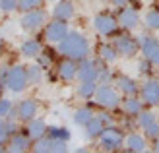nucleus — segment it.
Segmentation results:
<instances>
[{
  "label": "nucleus",
  "mask_w": 159,
  "mask_h": 153,
  "mask_svg": "<svg viewBox=\"0 0 159 153\" xmlns=\"http://www.w3.org/2000/svg\"><path fill=\"white\" fill-rule=\"evenodd\" d=\"M93 99L103 109H116L118 105H120V97H118L116 89H115V87H111L109 83L97 85V91H95Z\"/></svg>",
  "instance_id": "3"
},
{
  "label": "nucleus",
  "mask_w": 159,
  "mask_h": 153,
  "mask_svg": "<svg viewBox=\"0 0 159 153\" xmlns=\"http://www.w3.org/2000/svg\"><path fill=\"white\" fill-rule=\"evenodd\" d=\"M10 140V132H8V118H0V143H8Z\"/></svg>",
  "instance_id": "34"
},
{
  "label": "nucleus",
  "mask_w": 159,
  "mask_h": 153,
  "mask_svg": "<svg viewBox=\"0 0 159 153\" xmlns=\"http://www.w3.org/2000/svg\"><path fill=\"white\" fill-rule=\"evenodd\" d=\"M103 122H105V126H111L113 124V118H111V115H107V112H101V115H97Z\"/></svg>",
  "instance_id": "38"
},
{
  "label": "nucleus",
  "mask_w": 159,
  "mask_h": 153,
  "mask_svg": "<svg viewBox=\"0 0 159 153\" xmlns=\"http://www.w3.org/2000/svg\"><path fill=\"white\" fill-rule=\"evenodd\" d=\"M116 87H118V91H122L124 95H136L138 93V83L128 76H118L116 78Z\"/></svg>",
  "instance_id": "21"
},
{
  "label": "nucleus",
  "mask_w": 159,
  "mask_h": 153,
  "mask_svg": "<svg viewBox=\"0 0 159 153\" xmlns=\"http://www.w3.org/2000/svg\"><path fill=\"white\" fill-rule=\"evenodd\" d=\"M113 45L116 47L118 54H120V56H126V58H132V56L140 51L138 39H134V37H130V35H118V37L115 39Z\"/></svg>",
  "instance_id": "10"
},
{
  "label": "nucleus",
  "mask_w": 159,
  "mask_h": 153,
  "mask_svg": "<svg viewBox=\"0 0 159 153\" xmlns=\"http://www.w3.org/2000/svg\"><path fill=\"white\" fill-rule=\"evenodd\" d=\"M31 142H33V140H31L27 134L16 132L14 136H10V140H8L6 151H10V153H23V151L31 149Z\"/></svg>",
  "instance_id": "13"
},
{
  "label": "nucleus",
  "mask_w": 159,
  "mask_h": 153,
  "mask_svg": "<svg viewBox=\"0 0 159 153\" xmlns=\"http://www.w3.org/2000/svg\"><path fill=\"white\" fill-rule=\"evenodd\" d=\"M149 68H152V62H149V60H144V62H140V66H138L140 74H149Z\"/></svg>",
  "instance_id": "37"
},
{
  "label": "nucleus",
  "mask_w": 159,
  "mask_h": 153,
  "mask_svg": "<svg viewBox=\"0 0 159 153\" xmlns=\"http://www.w3.org/2000/svg\"><path fill=\"white\" fill-rule=\"evenodd\" d=\"M2 51H4V39L0 37V52H2Z\"/></svg>",
  "instance_id": "41"
},
{
  "label": "nucleus",
  "mask_w": 159,
  "mask_h": 153,
  "mask_svg": "<svg viewBox=\"0 0 159 153\" xmlns=\"http://www.w3.org/2000/svg\"><path fill=\"white\" fill-rule=\"evenodd\" d=\"M91 118H93V112H91V109H87V107H82V109H78L74 112V122L78 126H85Z\"/></svg>",
  "instance_id": "27"
},
{
  "label": "nucleus",
  "mask_w": 159,
  "mask_h": 153,
  "mask_svg": "<svg viewBox=\"0 0 159 153\" xmlns=\"http://www.w3.org/2000/svg\"><path fill=\"white\" fill-rule=\"evenodd\" d=\"M47 23V12L43 8H35V10H29V12H23L21 20H20V25L23 31H37L41 29Z\"/></svg>",
  "instance_id": "5"
},
{
  "label": "nucleus",
  "mask_w": 159,
  "mask_h": 153,
  "mask_svg": "<svg viewBox=\"0 0 159 153\" xmlns=\"http://www.w3.org/2000/svg\"><path fill=\"white\" fill-rule=\"evenodd\" d=\"M153 149H155V151L159 153V138H157V142H155V146H153Z\"/></svg>",
  "instance_id": "42"
},
{
  "label": "nucleus",
  "mask_w": 159,
  "mask_h": 153,
  "mask_svg": "<svg viewBox=\"0 0 159 153\" xmlns=\"http://www.w3.org/2000/svg\"><path fill=\"white\" fill-rule=\"evenodd\" d=\"M111 2H113L115 6H124L126 2H128V0H111Z\"/></svg>",
  "instance_id": "39"
},
{
  "label": "nucleus",
  "mask_w": 159,
  "mask_h": 153,
  "mask_svg": "<svg viewBox=\"0 0 159 153\" xmlns=\"http://www.w3.org/2000/svg\"><path fill=\"white\" fill-rule=\"evenodd\" d=\"M52 16L57 20H72V16H74V4L70 2V0H60V2H57V6H54V10H52Z\"/></svg>",
  "instance_id": "18"
},
{
  "label": "nucleus",
  "mask_w": 159,
  "mask_h": 153,
  "mask_svg": "<svg viewBox=\"0 0 159 153\" xmlns=\"http://www.w3.org/2000/svg\"><path fill=\"white\" fill-rule=\"evenodd\" d=\"M6 89H10L12 93H21L27 89L29 85V78H27V68L21 66V64H14V66L8 68L6 78H4Z\"/></svg>",
  "instance_id": "2"
},
{
  "label": "nucleus",
  "mask_w": 159,
  "mask_h": 153,
  "mask_svg": "<svg viewBox=\"0 0 159 153\" xmlns=\"http://www.w3.org/2000/svg\"><path fill=\"white\" fill-rule=\"evenodd\" d=\"M111 79H113V74L109 72V68H105V66H101L99 64V74H97V82H101V83H109Z\"/></svg>",
  "instance_id": "35"
},
{
  "label": "nucleus",
  "mask_w": 159,
  "mask_h": 153,
  "mask_svg": "<svg viewBox=\"0 0 159 153\" xmlns=\"http://www.w3.org/2000/svg\"><path fill=\"white\" fill-rule=\"evenodd\" d=\"M99 74V64L95 60L84 58L78 62V79L80 82H97Z\"/></svg>",
  "instance_id": "11"
},
{
  "label": "nucleus",
  "mask_w": 159,
  "mask_h": 153,
  "mask_svg": "<svg viewBox=\"0 0 159 153\" xmlns=\"http://www.w3.org/2000/svg\"><path fill=\"white\" fill-rule=\"evenodd\" d=\"M4 89H6V83H4V79L0 78V97H2V93H4Z\"/></svg>",
  "instance_id": "40"
},
{
  "label": "nucleus",
  "mask_w": 159,
  "mask_h": 153,
  "mask_svg": "<svg viewBox=\"0 0 159 153\" xmlns=\"http://www.w3.org/2000/svg\"><path fill=\"white\" fill-rule=\"evenodd\" d=\"M97 54H99V58H101L103 62H115V60L118 58L116 47H115V45H109V43H101L99 49H97Z\"/></svg>",
  "instance_id": "23"
},
{
  "label": "nucleus",
  "mask_w": 159,
  "mask_h": 153,
  "mask_svg": "<svg viewBox=\"0 0 159 153\" xmlns=\"http://www.w3.org/2000/svg\"><path fill=\"white\" fill-rule=\"evenodd\" d=\"M84 128H85V136H87V138H89V140H95V138H99V136H101L103 130H105V122H103L99 116H93Z\"/></svg>",
  "instance_id": "20"
},
{
  "label": "nucleus",
  "mask_w": 159,
  "mask_h": 153,
  "mask_svg": "<svg viewBox=\"0 0 159 153\" xmlns=\"http://www.w3.org/2000/svg\"><path fill=\"white\" fill-rule=\"evenodd\" d=\"M93 27H95V31H97L99 35H103V37H111V35L116 33L118 20L115 18V16H111V14L101 12V14H97V16L93 18Z\"/></svg>",
  "instance_id": "6"
},
{
  "label": "nucleus",
  "mask_w": 159,
  "mask_h": 153,
  "mask_svg": "<svg viewBox=\"0 0 159 153\" xmlns=\"http://www.w3.org/2000/svg\"><path fill=\"white\" fill-rule=\"evenodd\" d=\"M20 51H21V54L25 56V58H37V56L43 52V47H41V43H39L37 39H27V41L21 43Z\"/></svg>",
  "instance_id": "19"
},
{
  "label": "nucleus",
  "mask_w": 159,
  "mask_h": 153,
  "mask_svg": "<svg viewBox=\"0 0 159 153\" xmlns=\"http://www.w3.org/2000/svg\"><path fill=\"white\" fill-rule=\"evenodd\" d=\"M140 51L144 54V58L149 60L153 66H159V41L153 37H140Z\"/></svg>",
  "instance_id": "8"
},
{
  "label": "nucleus",
  "mask_w": 159,
  "mask_h": 153,
  "mask_svg": "<svg viewBox=\"0 0 159 153\" xmlns=\"http://www.w3.org/2000/svg\"><path fill=\"white\" fill-rule=\"evenodd\" d=\"M144 132H146V136H148V138H153V140H157V138H159V124H157V122H153L152 126H148Z\"/></svg>",
  "instance_id": "36"
},
{
  "label": "nucleus",
  "mask_w": 159,
  "mask_h": 153,
  "mask_svg": "<svg viewBox=\"0 0 159 153\" xmlns=\"http://www.w3.org/2000/svg\"><path fill=\"white\" fill-rule=\"evenodd\" d=\"M95 91H97V83L95 82H80L78 85V95L82 99H91Z\"/></svg>",
  "instance_id": "25"
},
{
  "label": "nucleus",
  "mask_w": 159,
  "mask_h": 153,
  "mask_svg": "<svg viewBox=\"0 0 159 153\" xmlns=\"http://www.w3.org/2000/svg\"><path fill=\"white\" fill-rule=\"evenodd\" d=\"M47 136H51V138H54V140L68 142L72 134H70L68 128H62V126H51V128H49V132H47Z\"/></svg>",
  "instance_id": "28"
},
{
  "label": "nucleus",
  "mask_w": 159,
  "mask_h": 153,
  "mask_svg": "<svg viewBox=\"0 0 159 153\" xmlns=\"http://www.w3.org/2000/svg\"><path fill=\"white\" fill-rule=\"evenodd\" d=\"M37 110H39V105L35 99H23L16 107V116L21 122H29V120H33L37 116Z\"/></svg>",
  "instance_id": "12"
},
{
  "label": "nucleus",
  "mask_w": 159,
  "mask_h": 153,
  "mask_svg": "<svg viewBox=\"0 0 159 153\" xmlns=\"http://www.w3.org/2000/svg\"><path fill=\"white\" fill-rule=\"evenodd\" d=\"M146 25L149 29H159V8H155L146 16Z\"/></svg>",
  "instance_id": "32"
},
{
  "label": "nucleus",
  "mask_w": 159,
  "mask_h": 153,
  "mask_svg": "<svg viewBox=\"0 0 159 153\" xmlns=\"http://www.w3.org/2000/svg\"><path fill=\"white\" fill-rule=\"evenodd\" d=\"M99 142H101V147L105 149V151H116V149L124 143L122 130L115 128L113 124H111V126H105V130H103L101 136H99Z\"/></svg>",
  "instance_id": "4"
},
{
  "label": "nucleus",
  "mask_w": 159,
  "mask_h": 153,
  "mask_svg": "<svg viewBox=\"0 0 159 153\" xmlns=\"http://www.w3.org/2000/svg\"><path fill=\"white\" fill-rule=\"evenodd\" d=\"M118 25L120 27H124V29H128V31H132V29H136L138 27V23H140V16H138V12H136V8H120V12H118Z\"/></svg>",
  "instance_id": "15"
},
{
  "label": "nucleus",
  "mask_w": 159,
  "mask_h": 153,
  "mask_svg": "<svg viewBox=\"0 0 159 153\" xmlns=\"http://www.w3.org/2000/svg\"><path fill=\"white\" fill-rule=\"evenodd\" d=\"M58 76L60 79H64V82H72V79L78 78V60L74 58H66L58 64Z\"/></svg>",
  "instance_id": "17"
},
{
  "label": "nucleus",
  "mask_w": 159,
  "mask_h": 153,
  "mask_svg": "<svg viewBox=\"0 0 159 153\" xmlns=\"http://www.w3.org/2000/svg\"><path fill=\"white\" fill-rule=\"evenodd\" d=\"M47 132H49V126H47V122H45L43 118H33V120H29L27 126H25V134H27L33 142L45 138Z\"/></svg>",
  "instance_id": "16"
},
{
  "label": "nucleus",
  "mask_w": 159,
  "mask_h": 153,
  "mask_svg": "<svg viewBox=\"0 0 159 153\" xmlns=\"http://www.w3.org/2000/svg\"><path fill=\"white\" fill-rule=\"evenodd\" d=\"M66 149H68L66 142L54 140L51 136H45V138L37 140L35 146H33V151H37V153H64Z\"/></svg>",
  "instance_id": "9"
},
{
  "label": "nucleus",
  "mask_w": 159,
  "mask_h": 153,
  "mask_svg": "<svg viewBox=\"0 0 159 153\" xmlns=\"http://www.w3.org/2000/svg\"><path fill=\"white\" fill-rule=\"evenodd\" d=\"M27 78H29V83H39L43 79V68L35 64V66H29L27 68Z\"/></svg>",
  "instance_id": "30"
},
{
  "label": "nucleus",
  "mask_w": 159,
  "mask_h": 153,
  "mask_svg": "<svg viewBox=\"0 0 159 153\" xmlns=\"http://www.w3.org/2000/svg\"><path fill=\"white\" fill-rule=\"evenodd\" d=\"M45 0H20V8L18 10L21 12H29V10H35V8H41Z\"/></svg>",
  "instance_id": "31"
},
{
  "label": "nucleus",
  "mask_w": 159,
  "mask_h": 153,
  "mask_svg": "<svg viewBox=\"0 0 159 153\" xmlns=\"http://www.w3.org/2000/svg\"><path fill=\"white\" fill-rule=\"evenodd\" d=\"M153 122H157L153 112H149V110H142L140 115H138V126H140V128H144V130H146L148 126H152Z\"/></svg>",
  "instance_id": "29"
},
{
  "label": "nucleus",
  "mask_w": 159,
  "mask_h": 153,
  "mask_svg": "<svg viewBox=\"0 0 159 153\" xmlns=\"http://www.w3.org/2000/svg\"><path fill=\"white\" fill-rule=\"evenodd\" d=\"M0 118H18L16 116V107L10 99L0 97Z\"/></svg>",
  "instance_id": "26"
},
{
  "label": "nucleus",
  "mask_w": 159,
  "mask_h": 153,
  "mask_svg": "<svg viewBox=\"0 0 159 153\" xmlns=\"http://www.w3.org/2000/svg\"><path fill=\"white\" fill-rule=\"evenodd\" d=\"M124 146L128 151H146L148 149V143L140 134H130L128 138H124Z\"/></svg>",
  "instance_id": "22"
},
{
  "label": "nucleus",
  "mask_w": 159,
  "mask_h": 153,
  "mask_svg": "<svg viewBox=\"0 0 159 153\" xmlns=\"http://www.w3.org/2000/svg\"><path fill=\"white\" fill-rule=\"evenodd\" d=\"M101 2H105V0H101Z\"/></svg>",
  "instance_id": "43"
},
{
  "label": "nucleus",
  "mask_w": 159,
  "mask_h": 153,
  "mask_svg": "<svg viewBox=\"0 0 159 153\" xmlns=\"http://www.w3.org/2000/svg\"><path fill=\"white\" fill-rule=\"evenodd\" d=\"M58 51L62 56L74 58L80 62V60L87 58V54H89V43L80 31H68V35L58 43Z\"/></svg>",
  "instance_id": "1"
},
{
  "label": "nucleus",
  "mask_w": 159,
  "mask_h": 153,
  "mask_svg": "<svg viewBox=\"0 0 159 153\" xmlns=\"http://www.w3.org/2000/svg\"><path fill=\"white\" fill-rule=\"evenodd\" d=\"M142 101L148 103L149 107H157L159 105V82L157 79H148V82L142 85Z\"/></svg>",
  "instance_id": "14"
},
{
  "label": "nucleus",
  "mask_w": 159,
  "mask_h": 153,
  "mask_svg": "<svg viewBox=\"0 0 159 153\" xmlns=\"http://www.w3.org/2000/svg\"><path fill=\"white\" fill-rule=\"evenodd\" d=\"M66 35H68V25H66L64 20H57V18H54L51 23L45 25V39L49 43H57L58 45Z\"/></svg>",
  "instance_id": "7"
},
{
  "label": "nucleus",
  "mask_w": 159,
  "mask_h": 153,
  "mask_svg": "<svg viewBox=\"0 0 159 153\" xmlns=\"http://www.w3.org/2000/svg\"><path fill=\"white\" fill-rule=\"evenodd\" d=\"M20 8V0H0V10L10 14V12H16Z\"/></svg>",
  "instance_id": "33"
},
{
  "label": "nucleus",
  "mask_w": 159,
  "mask_h": 153,
  "mask_svg": "<svg viewBox=\"0 0 159 153\" xmlns=\"http://www.w3.org/2000/svg\"><path fill=\"white\" fill-rule=\"evenodd\" d=\"M122 109H124V112H126L128 116H134V115L138 116L140 112H142V101L136 99L134 95H128V99L122 103Z\"/></svg>",
  "instance_id": "24"
}]
</instances>
